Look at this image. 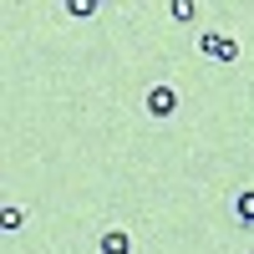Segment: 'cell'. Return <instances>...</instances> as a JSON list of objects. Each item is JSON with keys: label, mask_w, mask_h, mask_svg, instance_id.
I'll return each mask as SVG.
<instances>
[{"label": "cell", "mask_w": 254, "mask_h": 254, "mask_svg": "<svg viewBox=\"0 0 254 254\" xmlns=\"http://www.w3.org/2000/svg\"><path fill=\"white\" fill-rule=\"evenodd\" d=\"M26 219H31V208H26V203H5V208H0V229H5V234L26 229Z\"/></svg>", "instance_id": "277c9868"}, {"label": "cell", "mask_w": 254, "mask_h": 254, "mask_svg": "<svg viewBox=\"0 0 254 254\" xmlns=\"http://www.w3.org/2000/svg\"><path fill=\"white\" fill-rule=\"evenodd\" d=\"M66 15H71V20H87V15H97V0H66Z\"/></svg>", "instance_id": "8992f818"}, {"label": "cell", "mask_w": 254, "mask_h": 254, "mask_svg": "<svg viewBox=\"0 0 254 254\" xmlns=\"http://www.w3.org/2000/svg\"><path fill=\"white\" fill-rule=\"evenodd\" d=\"M142 107H147V117H173L178 112V92L168 87V81H158V87L142 92Z\"/></svg>", "instance_id": "7a4b0ae2"}, {"label": "cell", "mask_w": 254, "mask_h": 254, "mask_svg": "<svg viewBox=\"0 0 254 254\" xmlns=\"http://www.w3.org/2000/svg\"><path fill=\"white\" fill-rule=\"evenodd\" d=\"M168 15L173 20H193V0H168Z\"/></svg>", "instance_id": "52a82bcc"}, {"label": "cell", "mask_w": 254, "mask_h": 254, "mask_svg": "<svg viewBox=\"0 0 254 254\" xmlns=\"http://www.w3.org/2000/svg\"><path fill=\"white\" fill-rule=\"evenodd\" d=\"M249 254H254V249H249Z\"/></svg>", "instance_id": "ba28073f"}, {"label": "cell", "mask_w": 254, "mask_h": 254, "mask_svg": "<svg viewBox=\"0 0 254 254\" xmlns=\"http://www.w3.org/2000/svg\"><path fill=\"white\" fill-rule=\"evenodd\" d=\"M198 51L208 61H219V66H229V61H239V36H229V31H203L198 36Z\"/></svg>", "instance_id": "6da1fadb"}, {"label": "cell", "mask_w": 254, "mask_h": 254, "mask_svg": "<svg viewBox=\"0 0 254 254\" xmlns=\"http://www.w3.org/2000/svg\"><path fill=\"white\" fill-rule=\"evenodd\" d=\"M97 249L102 254H132V234H127V229H102V239H97Z\"/></svg>", "instance_id": "3957f363"}, {"label": "cell", "mask_w": 254, "mask_h": 254, "mask_svg": "<svg viewBox=\"0 0 254 254\" xmlns=\"http://www.w3.org/2000/svg\"><path fill=\"white\" fill-rule=\"evenodd\" d=\"M234 219L254 224V188H239V193H234Z\"/></svg>", "instance_id": "5b68a950"}]
</instances>
